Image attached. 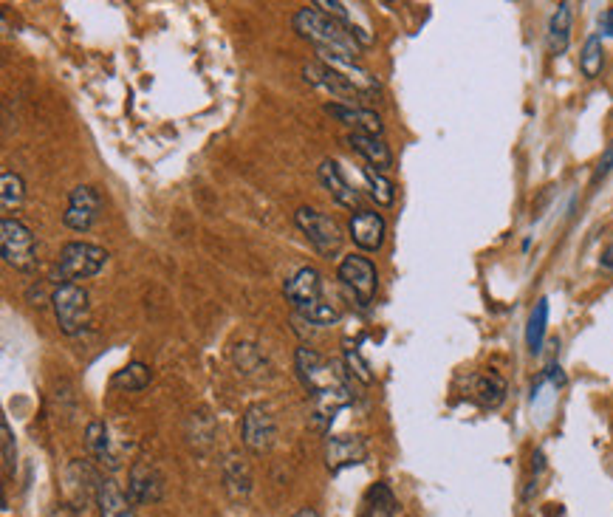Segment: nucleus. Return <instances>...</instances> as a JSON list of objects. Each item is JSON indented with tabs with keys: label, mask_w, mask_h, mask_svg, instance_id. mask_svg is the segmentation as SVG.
Returning <instances> with one entry per match:
<instances>
[{
	"label": "nucleus",
	"mask_w": 613,
	"mask_h": 517,
	"mask_svg": "<svg viewBox=\"0 0 613 517\" xmlns=\"http://www.w3.org/2000/svg\"><path fill=\"white\" fill-rule=\"evenodd\" d=\"M297 373L303 385L314 399V413H311V427L317 433H325L331 421L342 407L354 402V390L348 382V373L339 368L337 362L325 359L314 348H297Z\"/></svg>",
	"instance_id": "obj_1"
},
{
	"label": "nucleus",
	"mask_w": 613,
	"mask_h": 517,
	"mask_svg": "<svg viewBox=\"0 0 613 517\" xmlns=\"http://www.w3.org/2000/svg\"><path fill=\"white\" fill-rule=\"evenodd\" d=\"M291 23H294L297 34L306 37V40H311L317 49L337 51V54H351V57H359V51H362V43L356 40V34L351 32L345 23H339L334 17H328L325 12H320V9H314V6L300 9Z\"/></svg>",
	"instance_id": "obj_2"
},
{
	"label": "nucleus",
	"mask_w": 613,
	"mask_h": 517,
	"mask_svg": "<svg viewBox=\"0 0 613 517\" xmlns=\"http://www.w3.org/2000/svg\"><path fill=\"white\" fill-rule=\"evenodd\" d=\"M51 306H54V317L65 337H77L88 328L91 303H88V291L77 283H60L51 291Z\"/></svg>",
	"instance_id": "obj_3"
},
{
	"label": "nucleus",
	"mask_w": 613,
	"mask_h": 517,
	"mask_svg": "<svg viewBox=\"0 0 613 517\" xmlns=\"http://www.w3.org/2000/svg\"><path fill=\"white\" fill-rule=\"evenodd\" d=\"M108 263V252L97 246V243L85 241H71L65 243L60 249V258H57V269L65 283H77V280H88V277H97Z\"/></svg>",
	"instance_id": "obj_4"
},
{
	"label": "nucleus",
	"mask_w": 613,
	"mask_h": 517,
	"mask_svg": "<svg viewBox=\"0 0 613 517\" xmlns=\"http://www.w3.org/2000/svg\"><path fill=\"white\" fill-rule=\"evenodd\" d=\"M0 252H3V260L17 272H34V266H37L34 232L17 218H3V224H0Z\"/></svg>",
	"instance_id": "obj_5"
},
{
	"label": "nucleus",
	"mask_w": 613,
	"mask_h": 517,
	"mask_svg": "<svg viewBox=\"0 0 613 517\" xmlns=\"http://www.w3.org/2000/svg\"><path fill=\"white\" fill-rule=\"evenodd\" d=\"M294 221H297V227L303 229L308 243H311L323 258H334L339 249H342V229H339L334 218L311 210V207H303V210H297Z\"/></svg>",
	"instance_id": "obj_6"
},
{
	"label": "nucleus",
	"mask_w": 613,
	"mask_h": 517,
	"mask_svg": "<svg viewBox=\"0 0 613 517\" xmlns=\"http://www.w3.org/2000/svg\"><path fill=\"white\" fill-rule=\"evenodd\" d=\"M320 54V63L328 65L331 71H337L342 80L348 85H354L356 94L365 99H379L382 94V85L373 77L371 71L365 65L359 63V57H351V54H337V51H325L317 49Z\"/></svg>",
	"instance_id": "obj_7"
},
{
	"label": "nucleus",
	"mask_w": 613,
	"mask_h": 517,
	"mask_svg": "<svg viewBox=\"0 0 613 517\" xmlns=\"http://www.w3.org/2000/svg\"><path fill=\"white\" fill-rule=\"evenodd\" d=\"M283 291H286V300L294 306V311H297L300 317H306L311 308L325 303L323 277H320V272H317L314 266L297 269V272L286 280V289Z\"/></svg>",
	"instance_id": "obj_8"
},
{
	"label": "nucleus",
	"mask_w": 613,
	"mask_h": 517,
	"mask_svg": "<svg viewBox=\"0 0 613 517\" xmlns=\"http://www.w3.org/2000/svg\"><path fill=\"white\" fill-rule=\"evenodd\" d=\"M339 280L354 291V297L362 306H368L376 297V289H379L376 266L368 258H362V255H348L339 263Z\"/></svg>",
	"instance_id": "obj_9"
},
{
	"label": "nucleus",
	"mask_w": 613,
	"mask_h": 517,
	"mask_svg": "<svg viewBox=\"0 0 613 517\" xmlns=\"http://www.w3.org/2000/svg\"><path fill=\"white\" fill-rule=\"evenodd\" d=\"M241 438L252 453H266V450H272L277 438L275 416H272L263 404H252L241 421Z\"/></svg>",
	"instance_id": "obj_10"
},
{
	"label": "nucleus",
	"mask_w": 613,
	"mask_h": 517,
	"mask_svg": "<svg viewBox=\"0 0 613 517\" xmlns=\"http://www.w3.org/2000/svg\"><path fill=\"white\" fill-rule=\"evenodd\" d=\"M99 210H102V198L94 187L88 184H80L71 190V198H68V207L63 212V224L74 232H88V229L97 224Z\"/></svg>",
	"instance_id": "obj_11"
},
{
	"label": "nucleus",
	"mask_w": 613,
	"mask_h": 517,
	"mask_svg": "<svg viewBox=\"0 0 613 517\" xmlns=\"http://www.w3.org/2000/svg\"><path fill=\"white\" fill-rule=\"evenodd\" d=\"M128 495L136 506L162 501L164 475L156 469V464H150V461H136V464L130 467Z\"/></svg>",
	"instance_id": "obj_12"
},
{
	"label": "nucleus",
	"mask_w": 613,
	"mask_h": 517,
	"mask_svg": "<svg viewBox=\"0 0 613 517\" xmlns=\"http://www.w3.org/2000/svg\"><path fill=\"white\" fill-rule=\"evenodd\" d=\"M348 229H351V238H354V243L362 249V252H379V249L385 246L388 224H385V218H382L379 212L371 210L354 212V218H351Z\"/></svg>",
	"instance_id": "obj_13"
},
{
	"label": "nucleus",
	"mask_w": 613,
	"mask_h": 517,
	"mask_svg": "<svg viewBox=\"0 0 613 517\" xmlns=\"http://www.w3.org/2000/svg\"><path fill=\"white\" fill-rule=\"evenodd\" d=\"M365 455H368V447H365V438L359 436H334L325 444V464L331 472L356 467L365 461Z\"/></svg>",
	"instance_id": "obj_14"
},
{
	"label": "nucleus",
	"mask_w": 613,
	"mask_h": 517,
	"mask_svg": "<svg viewBox=\"0 0 613 517\" xmlns=\"http://www.w3.org/2000/svg\"><path fill=\"white\" fill-rule=\"evenodd\" d=\"M303 77H306V82H311V85H317V88H323V91H328L331 97L342 99V102H348L351 108H359L356 102H359V94H356L354 85H348V82L339 77L337 71H331L328 65H323L320 60L317 63H311L303 68Z\"/></svg>",
	"instance_id": "obj_15"
},
{
	"label": "nucleus",
	"mask_w": 613,
	"mask_h": 517,
	"mask_svg": "<svg viewBox=\"0 0 613 517\" xmlns=\"http://www.w3.org/2000/svg\"><path fill=\"white\" fill-rule=\"evenodd\" d=\"M85 444L91 455L97 458L102 467L119 469L122 467V453L116 450V438L111 436V427L102 424V421H91L88 430H85Z\"/></svg>",
	"instance_id": "obj_16"
},
{
	"label": "nucleus",
	"mask_w": 613,
	"mask_h": 517,
	"mask_svg": "<svg viewBox=\"0 0 613 517\" xmlns=\"http://www.w3.org/2000/svg\"><path fill=\"white\" fill-rule=\"evenodd\" d=\"M325 114L337 116L339 122H345L348 128H354V133H365V136H382L385 133V125H382V119H379V114H373L371 108H351V105H337V102H331V105H325Z\"/></svg>",
	"instance_id": "obj_17"
},
{
	"label": "nucleus",
	"mask_w": 613,
	"mask_h": 517,
	"mask_svg": "<svg viewBox=\"0 0 613 517\" xmlns=\"http://www.w3.org/2000/svg\"><path fill=\"white\" fill-rule=\"evenodd\" d=\"M97 506L99 517H136V503L130 501V495H125L113 478H99Z\"/></svg>",
	"instance_id": "obj_18"
},
{
	"label": "nucleus",
	"mask_w": 613,
	"mask_h": 517,
	"mask_svg": "<svg viewBox=\"0 0 613 517\" xmlns=\"http://www.w3.org/2000/svg\"><path fill=\"white\" fill-rule=\"evenodd\" d=\"M345 142L354 147L359 156H365V162L371 164L373 170L385 173V170L393 167V153H390V147L385 145V139H382V136L348 133V136H345Z\"/></svg>",
	"instance_id": "obj_19"
},
{
	"label": "nucleus",
	"mask_w": 613,
	"mask_h": 517,
	"mask_svg": "<svg viewBox=\"0 0 613 517\" xmlns=\"http://www.w3.org/2000/svg\"><path fill=\"white\" fill-rule=\"evenodd\" d=\"M320 181H323L325 190L334 195V201H337V204L348 207V210H359V204H362V195L356 193L354 187H351V184L345 181V176H342V170H339L337 162L325 159V162L320 164Z\"/></svg>",
	"instance_id": "obj_20"
},
{
	"label": "nucleus",
	"mask_w": 613,
	"mask_h": 517,
	"mask_svg": "<svg viewBox=\"0 0 613 517\" xmlns=\"http://www.w3.org/2000/svg\"><path fill=\"white\" fill-rule=\"evenodd\" d=\"M224 484L226 492L232 501H246L249 492H252V472L246 458L238 453H229L224 461Z\"/></svg>",
	"instance_id": "obj_21"
},
{
	"label": "nucleus",
	"mask_w": 613,
	"mask_h": 517,
	"mask_svg": "<svg viewBox=\"0 0 613 517\" xmlns=\"http://www.w3.org/2000/svg\"><path fill=\"white\" fill-rule=\"evenodd\" d=\"M65 481H68V486H65V489H68V498L74 501V509H77V512L88 506V498L82 495V489H88L91 495H97L99 478L94 475V469L88 467L85 461H74V464L68 467Z\"/></svg>",
	"instance_id": "obj_22"
},
{
	"label": "nucleus",
	"mask_w": 613,
	"mask_h": 517,
	"mask_svg": "<svg viewBox=\"0 0 613 517\" xmlns=\"http://www.w3.org/2000/svg\"><path fill=\"white\" fill-rule=\"evenodd\" d=\"M571 26H574V6L571 3H560L557 12L549 20V51L554 57H560L571 43Z\"/></svg>",
	"instance_id": "obj_23"
},
{
	"label": "nucleus",
	"mask_w": 613,
	"mask_h": 517,
	"mask_svg": "<svg viewBox=\"0 0 613 517\" xmlns=\"http://www.w3.org/2000/svg\"><path fill=\"white\" fill-rule=\"evenodd\" d=\"M396 515V495L385 481L373 484L365 492V501L359 509V517H393Z\"/></svg>",
	"instance_id": "obj_24"
},
{
	"label": "nucleus",
	"mask_w": 613,
	"mask_h": 517,
	"mask_svg": "<svg viewBox=\"0 0 613 517\" xmlns=\"http://www.w3.org/2000/svg\"><path fill=\"white\" fill-rule=\"evenodd\" d=\"M472 396L475 402L484 404V407H501L503 399H506V382L498 373H478L472 379Z\"/></svg>",
	"instance_id": "obj_25"
},
{
	"label": "nucleus",
	"mask_w": 613,
	"mask_h": 517,
	"mask_svg": "<svg viewBox=\"0 0 613 517\" xmlns=\"http://www.w3.org/2000/svg\"><path fill=\"white\" fill-rule=\"evenodd\" d=\"M546 325H549V300H537V306L532 308V317L526 325V345L532 354H540L543 340H546Z\"/></svg>",
	"instance_id": "obj_26"
},
{
	"label": "nucleus",
	"mask_w": 613,
	"mask_h": 517,
	"mask_svg": "<svg viewBox=\"0 0 613 517\" xmlns=\"http://www.w3.org/2000/svg\"><path fill=\"white\" fill-rule=\"evenodd\" d=\"M602 68H605V49H602V37L599 34H591L588 40H585V46H582V54H580V71L585 80H597L599 74H602Z\"/></svg>",
	"instance_id": "obj_27"
},
{
	"label": "nucleus",
	"mask_w": 613,
	"mask_h": 517,
	"mask_svg": "<svg viewBox=\"0 0 613 517\" xmlns=\"http://www.w3.org/2000/svg\"><path fill=\"white\" fill-rule=\"evenodd\" d=\"M23 201H26V184H23V178L12 173V170H6V173L0 176V207H3V212H17L23 207Z\"/></svg>",
	"instance_id": "obj_28"
},
{
	"label": "nucleus",
	"mask_w": 613,
	"mask_h": 517,
	"mask_svg": "<svg viewBox=\"0 0 613 517\" xmlns=\"http://www.w3.org/2000/svg\"><path fill=\"white\" fill-rule=\"evenodd\" d=\"M150 379H153V373H150L145 362H130L128 368H122L113 376V388L145 390L150 385Z\"/></svg>",
	"instance_id": "obj_29"
},
{
	"label": "nucleus",
	"mask_w": 613,
	"mask_h": 517,
	"mask_svg": "<svg viewBox=\"0 0 613 517\" xmlns=\"http://www.w3.org/2000/svg\"><path fill=\"white\" fill-rule=\"evenodd\" d=\"M362 176L368 181V190H371V198L379 204V207H390L396 201V190H393V181H390L385 173L373 170V167H365Z\"/></svg>",
	"instance_id": "obj_30"
},
{
	"label": "nucleus",
	"mask_w": 613,
	"mask_h": 517,
	"mask_svg": "<svg viewBox=\"0 0 613 517\" xmlns=\"http://www.w3.org/2000/svg\"><path fill=\"white\" fill-rule=\"evenodd\" d=\"M345 365H348V373H351L354 379H359L362 385H371L373 382L371 365L362 359L359 348H354V345H348V348H345Z\"/></svg>",
	"instance_id": "obj_31"
},
{
	"label": "nucleus",
	"mask_w": 613,
	"mask_h": 517,
	"mask_svg": "<svg viewBox=\"0 0 613 517\" xmlns=\"http://www.w3.org/2000/svg\"><path fill=\"white\" fill-rule=\"evenodd\" d=\"M0 430H3V464H6V469H12L15 467V436H12L9 421H0Z\"/></svg>",
	"instance_id": "obj_32"
},
{
	"label": "nucleus",
	"mask_w": 613,
	"mask_h": 517,
	"mask_svg": "<svg viewBox=\"0 0 613 517\" xmlns=\"http://www.w3.org/2000/svg\"><path fill=\"white\" fill-rule=\"evenodd\" d=\"M611 170H613V142L608 145V150L602 153V159H599L597 170H594V184H599V181L608 176Z\"/></svg>",
	"instance_id": "obj_33"
},
{
	"label": "nucleus",
	"mask_w": 613,
	"mask_h": 517,
	"mask_svg": "<svg viewBox=\"0 0 613 517\" xmlns=\"http://www.w3.org/2000/svg\"><path fill=\"white\" fill-rule=\"evenodd\" d=\"M602 34H608V37H613V6L602 15Z\"/></svg>",
	"instance_id": "obj_34"
},
{
	"label": "nucleus",
	"mask_w": 613,
	"mask_h": 517,
	"mask_svg": "<svg viewBox=\"0 0 613 517\" xmlns=\"http://www.w3.org/2000/svg\"><path fill=\"white\" fill-rule=\"evenodd\" d=\"M51 517H80V515H77L74 506H57V509L51 512Z\"/></svg>",
	"instance_id": "obj_35"
},
{
	"label": "nucleus",
	"mask_w": 613,
	"mask_h": 517,
	"mask_svg": "<svg viewBox=\"0 0 613 517\" xmlns=\"http://www.w3.org/2000/svg\"><path fill=\"white\" fill-rule=\"evenodd\" d=\"M602 269H608V272H613V243L605 249V255H602Z\"/></svg>",
	"instance_id": "obj_36"
},
{
	"label": "nucleus",
	"mask_w": 613,
	"mask_h": 517,
	"mask_svg": "<svg viewBox=\"0 0 613 517\" xmlns=\"http://www.w3.org/2000/svg\"><path fill=\"white\" fill-rule=\"evenodd\" d=\"M294 517H320V515H317L314 509H303V512H297V515H294Z\"/></svg>",
	"instance_id": "obj_37"
}]
</instances>
